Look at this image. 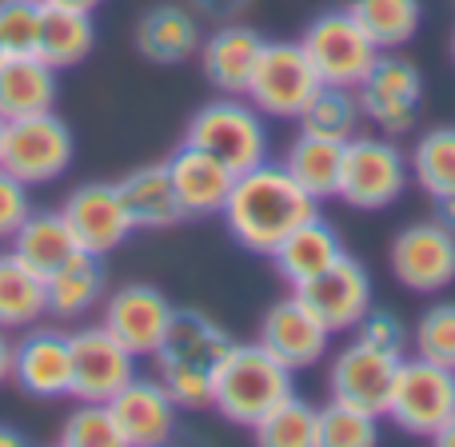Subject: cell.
<instances>
[{
  "mask_svg": "<svg viewBox=\"0 0 455 447\" xmlns=\"http://www.w3.org/2000/svg\"><path fill=\"white\" fill-rule=\"evenodd\" d=\"M224 227L243 251L251 256H272V248L304 220L320 216V200L280 164V160H264V164L235 172V184L228 192L224 204Z\"/></svg>",
  "mask_w": 455,
  "mask_h": 447,
  "instance_id": "6da1fadb",
  "label": "cell"
},
{
  "mask_svg": "<svg viewBox=\"0 0 455 447\" xmlns=\"http://www.w3.org/2000/svg\"><path fill=\"white\" fill-rule=\"evenodd\" d=\"M235 339L228 336L224 323L196 307H176L164 339L156 347V379L168 387L180 411H204L212 408V384L216 368L232 352Z\"/></svg>",
  "mask_w": 455,
  "mask_h": 447,
  "instance_id": "7a4b0ae2",
  "label": "cell"
},
{
  "mask_svg": "<svg viewBox=\"0 0 455 447\" xmlns=\"http://www.w3.org/2000/svg\"><path fill=\"white\" fill-rule=\"evenodd\" d=\"M291 392H296V371L275 360L259 339L256 344H232V352L216 368L212 408L220 411L228 424L251 432Z\"/></svg>",
  "mask_w": 455,
  "mask_h": 447,
  "instance_id": "3957f363",
  "label": "cell"
},
{
  "mask_svg": "<svg viewBox=\"0 0 455 447\" xmlns=\"http://www.w3.org/2000/svg\"><path fill=\"white\" fill-rule=\"evenodd\" d=\"M184 140L196 148L212 152L224 160L232 172H248V168L267 160V116L248 100V96H220L208 100L204 108L192 112Z\"/></svg>",
  "mask_w": 455,
  "mask_h": 447,
  "instance_id": "277c9868",
  "label": "cell"
},
{
  "mask_svg": "<svg viewBox=\"0 0 455 447\" xmlns=\"http://www.w3.org/2000/svg\"><path fill=\"white\" fill-rule=\"evenodd\" d=\"M411 172L408 156L395 148L392 136H352L344 144L336 200H344L355 212H384L403 196Z\"/></svg>",
  "mask_w": 455,
  "mask_h": 447,
  "instance_id": "5b68a950",
  "label": "cell"
},
{
  "mask_svg": "<svg viewBox=\"0 0 455 447\" xmlns=\"http://www.w3.org/2000/svg\"><path fill=\"white\" fill-rule=\"evenodd\" d=\"M384 416L392 419L400 432L432 440L455 416V368L424 360V355H411V360L403 355Z\"/></svg>",
  "mask_w": 455,
  "mask_h": 447,
  "instance_id": "8992f818",
  "label": "cell"
},
{
  "mask_svg": "<svg viewBox=\"0 0 455 447\" xmlns=\"http://www.w3.org/2000/svg\"><path fill=\"white\" fill-rule=\"evenodd\" d=\"M76 156V136L56 112H40V116L8 120L4 144H0V168L24 180L28 188L60 180L72 168Z\"/></svg>",
  "mask_w": 455,
  "mask_h": 447,
  "instance_id": "52a82bcc",
  "label": "cell"
},
{
  "mask_svg": "<svg viewBox=\"0 0 455 447\" xmlns=\"http://www.w3.org/2000/svg\"><path fill=\"white\" fill-rule=\"evenodd\" d=\"M299 44H304L320 84H339V88H355L379 56V48L371 44V36L355 24V16L347 8L320 12L299 32Z\"/></svg>",
  "mask_w": 455,
  "mask_h": 447,
  "instance_id": "ba28073f",
  "label": "cell"
},
{
  "mask_svg": "<svg viewBox=\"0 0 455 447\" xmlns=\"http://www.w3.org/2000/svg\"><path fill=\"white\" fill-rule=\"evenodd\" d=\"M315 88H320V76L299 40H264V52H259L243 96L267 120H296L315 96Z\"/></svg>",
  "mask_w": 455,
  "mask_h": 447,
  "instance_id": "9c48e42d",
  "label": "cell"
},
{
  "mask_svg": "<svg viewBox=\"0 0 455 447\" xmlns=\"http://www.w3.org/2000/svg\"><path fill=\"white\" fill-rule=\"evenodd\" d=\"M355 96H360L363 120H371L384 136H403L419 124V112H424V76L408 56H400V48L379 52L368 76L355 84Z\"/></svg>",
  "mask_w": 455,
  "mask_h": 447,
  "instance_id": "30bf717a",
  "label": "cell"
},
{
  "mask_svg": "<svg viewBox=\"0 0 455 447\" xmlns=\"http://www.w3.org/2000/svg\"><path fill=\"white\" fill-rule=\"evenodd\" d=\"M387 264L408 291L435 296L455 283V235L435 220L408 224L387 243Z\"/></svg>",
  "mask_w": 455,
  "mask_h": 447,
  "instance_id": "8fae6325",
  "label": "cell"
},
{
  "mask_svg": "<svg viewBox=\"0 0 455 447\" xmlns=\"http://www.w3.org/2000/svg\"><path fill=\"white\" fill-rule=\"evenodd\" d=\"M68 347H72V384H68L72 400L108 403L136 376V355L104 323H88V328L68 331Z\"/></svg>",
  "mask_w": 455,
  "mask_h": 447,
  "instance_id": "7c38bea8",
  "label": "cell"
},
{
  "mask_svg": "<svg viewBox=\"0 0 455 447\" xmlns=\"http://www.w3.org/2000/svg\"><path fill=\"white\" fill-rule=\"evenodd\" d=\"M291 291L320 315V323L331 336L352 331L371 312V272L355 256H347V251L336 264L323 267V272H315L312 280L296 283Z\"/></svg>",
  "mask_w": 455,
  "mask_h": 447,
  "instance_id": "4fadbf2b",
  "label": "cell"
},
{
  "mask_svg": "<svg viewBox=\"0 0 455 447\" xmlns=\"http://www.w3.org/2000/svg\"><path fill=\"white\" fill-rule=\"evenodd\" d=\"M60 216L76 235V248L92 251V256H112L136 232L132 216H128L124 200H120V188L104 180L80 184L76 192H68V200L60 204Z\"/></svg>",
  "mask_w": 455,
  "mask_h": 447,
  "instance_id": "5bb4252c",
  "label": "cell"
},
{
  "mask_svg": "<svg viewBox=\"0 0 455 447\" xmlns=\"http://www.w3.org/2000/svg\"><path fill=\"white\" fill-rule=\"evenodd\" d=\"M395 371H400V355L376 352V347L352 339L347 347H339V352L331 355L328 395L331 400L355 403V408H368L371 416L384 419L392 387H395Z\"/></svg>",
  "mask_w": 455,
  "mask_h": 447,
  "instance_id": "9a60e30c",
  "label": "cell"
},
{
  "mask_svg": "<svg viewBox=\"0 0 455 447\" xmlns=\"http://www.w3.org/2000/svg\"><path fill=\"white\" fill-rule=\"evenodd\" d=\"M259 344L288 363L291 371L315 368L331 347V331L320 323V315L291 291V296L275 299L264 315H259Z\"/></svg>",
  "mask_w": 455,
  "mask_h": 447,
  "instance_id": "2e32d148",
  "label": "cell"
},
{
  "mask_svg": "<svg viewBox=\"0 0 455 447\" xmlns=\"http://www.w3.org/2000/svg\"><path fill=\"white\" fill-rule=\"evenodd\" d=\"M172 299L152 283H124L112 296H104V328L140 360V355H156L160 339H164L168 323H172Z\"/></svg>",
  "mask_w": 455,
  "mask_h": 447,
  "instance_id": "e0dca14e",
  "label": "cell"
},
{
  "mask_svg": "<svg viewBox=\"0 0 455 447\" xmlns=\"http://www.w3.org/2000/svg\"><path fill=\"white\" fill-rule=\"evenodd\" d=\"M12 384L32 400H60L72 384V347L60 328H24L12 344Z\"/></svg>",
  "mask_w": 455,
  "mask_h": 447,
  "instance_id": "ac0fdd59",
  "label": "cell"
},
{
  "mask_svg": "<svg viewBox=\"0 0 455 447\" xmlns=\"http://www.w3.org/2000/svg\"><path fill=\"white\" fill-rule=\"evenodd\" d=\"M108 411L128 447H160L172 440L180 424V408L156 376H132L108 400Z\"/></svg>",
  "mask_w": 455,
  "mask_h": 447,
  "instance_id": "d6986e66",
  "label": "cell"
},
{
  "mask_svg": "<svg viewBox=\"0 0 455 447\" xmlns=\"http://www.w3.org/2000/svg\"><path fill=\"white\" fill-rule=\"evenodd\" d=\"M164 164H168V176H172L176 196H180L184 216H220L224 212L228 192L235 184V172L224 160H216L212 152L184 140Z\"/></svg>",
  "mask_w": 455,
  "mask_h": 447,
  "instance_id": "ffe728a7",
  "label": "cell"
},
{
  "mask_svg": "<svg viewBox=\"0 0 455 447\" xmlns=\"http://www.w3.org/2000/svg\"><path fill=\"white\" fill-rule=\"evenodd\" d=\"M264 52V36L251 24L240 20H224L216 32H208V40L200 44V68L204 80L216 88L220 96H243L248 80L256 72V60Z\"/></svg>",
  "mask_w": 455,
  "mask_h": 447,
  "instance_id": "44dd1931",
  "label": "cell"
},
{
  "mask_svg": "<svg viewBox=\"0 0 455 447\" xmlns=\"http://www.w3.org/2000/svg\"><path fill=\"white\" fill-rule=\"evenodd\" d=\"M136 52L152 64H184L200 52L204 32H200V16L184 4H152L136 20Z\"/></svg>",
  "mask_w": 455,
  "mask_h": 447,
  "instance_id": "7402d4cb",
  "label": "cell"
},
{
  "mask_svg": "<svg viewBox=\"0 0 455 447\" xmlns=\"http://www.w3.org/2000/svg\"><path fill=\"white\" fill-rule=\"evenodd\" d=\"M116 188H120V200H124L128 216H132L136 232H140V227L144 232H164V227H176V224L188 220L180 208V196H176V188H172V176H168L164 160H160V164L132 168L124 180H116Z\"/></svg>",
  "mask_w": 455,
  "mask_h": 447,
  "instance_id": "603a6c76",
  "label": "cell"
},
{
  "mask_svg": "<svg viewBox=\"0 0 455 447\" xmlns=\"http://www.w3.org/2000/svg\"><path fill=\"white\" fill-rule=\"evenodd\" d=\"M339 256H344L339 232L323 220V216H312V220H304L299 227H291V232L272 248L267 259L275 264L280 280H288L291 288H296V283L312 280L315 272H323L328 264H336Z\"/></svg>",
  "mask_w": 455,
  "mask_h": 447,
  "instance_id": "cb8c5ba5",
  "label": "cell"
},
{
  "mask_svg": "<svg viewBox=\"0 0 455 447\" xmlns=\"http://www.w3.org/2000/svg\"><path fill=\"white\" fill-rule=\"evenodd\" d=\"M104 288H108L104 256L76 251L52 275H44L48 315H56V320H84L96 304H104Z\"/></svg>",
  "mask_w": 455,
  "mask_h": 447,
  "instance_id": "d4e9b609",
  "label": "cell"
},
{
  "mask_svg": "<svg viewBox=\"0 0 455 447\" xmlns=\"http://www.w3.org/2000/svg\"><path fill=\"white\" fill-rule=\"evenodd\" d=\"M56 108V68L40 56H0V116L24 120Z\"/></svg>",
  "mask_w": 455,
  "mask_h": 447,
  "instance_id": "484cf974",
  "label": "cell"
},
{
  "mask_svg": "<svg viewBox=\"0 0 455 447\" xmlns=\"http://www.w3.org/2000/svg\"><path fill=\"white\" fill-rule=\"evenodd\" d=\"M96 48V24L92 12H80V8H60V4H44L40 16V40H36V56L48 68L64 72L76 68L92 56Z\"/></svg>",
  "mask_w": 455,
  "mask_h": 447,
  "instance_id": "4316f807",
  "label": "cell"
},
{
  "mask_svg": "<svg viewBox=\"0 0 455 447\" xmlns=\"http://www.w3.org/2000/svg\"><path fill=\"white\" fill-rule=\"evenodd\" d=\"M8 251L24 267H32L36 275H52L80 248H76V235H72L68 220L56 208V212H28V220L16 227V235L8 240Z\"/></svg>",
  "mask_w": 455,
  "mask_h": 447,
  "instance_id": "83f0119b",
  "label": "cell"
},
{
  "mask_svg": "<svg viewBox=\"0 0 455 447\" xmlns=\"http://www.w3.org/2000/svg\"><path fill=\"white\" fill-rule=\"evenodd\" d=\"M44 315H48L44 275H36L12 251H4L0 256V328L20 331L40 323Z\"/></svg>",
  "mask_w": 455,
  "mask_h": 447,
  "instance_id": "f1b7e54d",
  "label": "cell"
},
{
  "mask_svg": "<svg viewBox=\"0 0 455 447\" xmlns=\"http://www.w3.org/2000/svg\"><path fill=\"white\" fill-rule=\"evenodd\" d=\"M299 132L307 136H323V140L347 144L352 136H360L363 124V108L355 88H339V84H320L315 96L304 104V112L296 116Z\"/></svg>",
  "mask_w": 455,
  "mask_h": 447,
  "instance_id": "f546056e",
  "label": "cell"
},
{
  "mask_svg": "<svg viewBox=\"0 0 455 447\" xmlns=\"http://www.w3.org/2000/svg\"><path fill=\"white\" fill-rule=\"evenodd\" d=\"M315 200H336L339 188V164H344V144L336 140H323V136H307L299 132L296 140L288 144L280 160Z\"/></svg>",
  "mask_w": 455,
  "mask_h": 447,
  "instance_id": "4dcf8cb0",
  "label": "cell"
},
{
  "mask_svg": "<svg viewBox=\"0 0 455 447\" xmlns=\"http://www.w3.org/2000/svg\"><path fill=\"white\" fill-rule=\"evenodd\" d=\"M347 12L355 16V24L368 32L379 52H395V48L411 44L419 24H424L419 0H352Z\"/></svg>",
  "mask_w": 455,
  "mask_h": 447,
  "instance_id": "1f68e13d",
  "label": "cell"
},
{
  "mask_svg": "<svg viewBox=\"0 0 455 447\" xmlns=\"http://www.w3.org/2000/svg\"><path fill=\"white\" fill-rule=\"evenodd\" d=\"M408 172L427 196H451L455 192V124H435L411 144Z\"/></svg>",
  "mask_w": 455,
  "mask_h": 447,
  "instance_id": "d6a6232c",
  "label": "cell"
},
{
  "mask_svg": "<svg viewBox=\"0 0 455 447\" xmlns=\"http://www.w3.org/2000/svg\"><path fill=\"white\" fill-rule=\"evenodd\" d=\"M264 447H320V408L304 395L291 392L283 403H275L256 427H251Z\"/></svg>",
  "mask_w": 455,
  "mask_h": 447,
  "instance_id": "836d02e7",
  "label": "cell"
},
{
  "mask_svg": "<svg viewBox=\"0 0 455 447\" xmlns=\"http://www.w3.org/2000/svg\"><path fill=\"white\" fill-rule=\"evenodd\" d=\"M376 440L379 416L328 395V403L320 408V447H371Z\"/></svg>",
  "mask_w": 455,
  "mask_h": 447,
  "instance_id": "e575fe53",
  "label": "cell"
},
{
  "mask_svg": "<svg viewBox=\"0 0 455 447\" xmlns=\"http://www.w3.org/2000/svg\"><path fill=\"white\" fill-rule=\"evenodd\" d=\"M60 443L64 447H124L108 403H92V400H76V408L68 411V419L60 427Z\"/></svg>",
  "mask_w": 455,
  "mask_h": 447,
  "instance_id": "d590c367",
  "label": "cell"
},
{
  "mask_svg": "<svg viewBox=\"0 0 455 447\" xmlns=\"http://www.w3.org/2000/svg\"><path fill=\"white\" fill-rule=\"evenodd\" d=\"M411 352L455 368V304L451 299L432 304L416 320V328H411Z\"/></svg>",
  "mask_w": 455,
  "mask_h": 447,
  "instance_id": "8d00e7d4",
  "label": "cell"
},
{
  "mask_svg": "<svg viewBox=\"0 0 455 447\" xmlns=\"http://www.w3.org/2000/svg\"><path fill=\"white\" fill-rule=\"evenodd\" d=\"M44 0H0V48L4 56H36Z\"/></svg>",
  "mask_w": 455,
  "mask_h": 447,
  "instance_id": "74e56055",
  "label": "cell"
},
{
  "mask_svg": "<svg viewBox=\"0 0 455 447\" xmlns=\"http://www.w3.org/2000/svg\"><path fill=\"white\" fill-rule=\"evenodd\" d=\"M355 339L360 344H368V347H376V352H387V355H408V347H411V331L403 328V320L395 312H384V307H376L371 304V312L363 315L360 323H355Z\"/></svg>",
  "mask_w": 455,
  "mask_h": 447,
  "instance_id": "f35d334b",
  "label": "cell"
},
{
  "mask_svg": "<svg viewBox=\"0 0 455 447\" xmlns=\"http://www.w3.org/2000/svg\"><path fill=\"white\" fill-rule=\"evenodd\" d=\"M32 212V192L24 180H16L12 172L0 168V243H8L16 235V227L28 220Z\"/></svg>",
  "mask_w": 455,
  "mask_h": 447,
  "instance_id": "ab89813d",
  "label": "cell"
},
{
  "mask_svg": "<svg viewBox=\"0 0 455 447\" xmlns=\"http://www.w3.org/2000/svg\"><path fill=\"white\" fill-rule=\"evenodd\" d=\"M192 12L196 16H208V20H235V16L243 12V8L251 4V0H188Z\"/></svg>",
  "mask_w": 455,
  "mask_h": 447,
  "instance_id": "60d3db41",
  "label": "cell"
},
{
  "mask_svg": "<svg viewBox=\"0 0 455 447\" xmlns=\"http://www.w3.org/2000/svg\"><path fill=\"white\" fill-rule=\"evenodd\" d=\"M432 220L435 224H443V227H448V232L455 235V192H451V196H435L432 200Z\"/></svg>",
  "mask_w": 455,
  "mask_h": 447,
  "instance_id": "b9f144b4",
  "label": "cell"
},
{
  "mask_svg": "<svg viewBox=\"0 0 455 447\" xmlns=\"http://www.w3.org/2000/svg\"><path fill=\"white\" fill-rule=\"evenodd\" d=\"M12 384V339H8V328H0V387Z\"/></svg>",
  "mask_w": 455,
  "mask_h": 447,
  "instance_id": "7bdbcfd3",
  "label": "cell"
},
{
  "mask_svg": "<svg viewBox=\"0 0 455 447\" xmlns=\"http://www.w3.org/2000/svg\"><path fill=\"white\" fill-rule=\"evenodd\" d=\"M44 4H60V8H80V12H96L104 0H44Z\"/></svg>",
  "mask_w": 455,
  "mask_h": 447,
  "instance_id": "ee69618b",
  "label": "cell"
},
{
  "mask_svg": "<svg viewBox=\"0 0 455 447\" xmlns=\"http://www.w3.org/2000/svg\"><path fill=\"white\" fill-rule=\"evenodd\" d=\"M432 440H435V443H443V447H455V416H451V419H448V424H443V427H440V432H435V435H432Z\"/></svg>",
  "mask_w": 455,
  "mask_h": 447,
  "instance_id": "f6af8a7d",
  "label": "cell"
},
{
  "mask_svg": "<svg viewBox=\"0 0 455 447\" xmlns=\"http://www.w3.org/2000/svg\"><path fill=\"white\" fill-rule=\"evenodd\" d=\"M0 447H24V435L16 427H0Z\"/></svg>",
  "mask_w": 455,
  "mask_h": 447,
  "instance_id": "bcb514c9",
  "label": "cell"
},
{
  "mask_svg": "<svg viewBox=\"0 0 455 447\" xmlns=\"http://www.w3.org/2000/svg\"><path fill=\"white\" fill-rule=\"evenodd\" d=\"M4 124H8V120H4V116H0V144H4Z\"/></svg>",
  "mask_w": 455,
  "mask_h": 447,
  "instance_id": "7dc6e473",
  "label": "cell"
},
{
  "mask_svg": "<svg viewBox=\"0 0 455 447\" xmlns=\"http://www.w3.org/2000/svg\"><path fill=\"white\" fill-rule=\"evenodd\" d=\"M451 60H455V28H451Z\"/></svg>",
  "mask_w": 455,
  "mask_h": 447,
  "instance_id": "c3c4849f",
  "label": "cell"
},
{
  "mask_svg": "<svg viewBox=\"0 0 455 447\" xmlns=\"http://www.w3.org/2000/svg\"><path fill=\"white\" fill-rule=\"evenodd\" d=\"M0 56H4V48H0Z\"/></svg>",
  "mask_w": 455,
  "mask_h": 447,
  "instance_id": "681fc988",
  "label": "cell"
}]
</instances>
